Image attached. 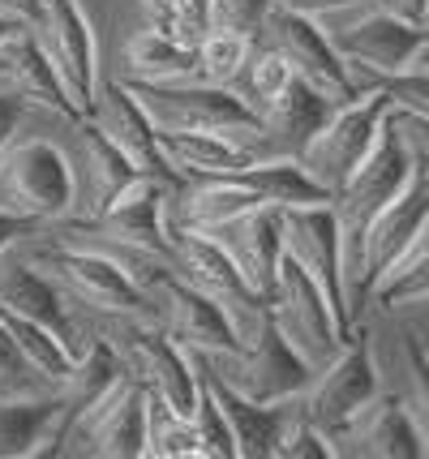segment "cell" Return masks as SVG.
Wrapping results in <instances>:
<instances>
[{
	"label": "cell",
	"mask_w": 429,
	"mask_h": 459,
	"mask_svg": "<svg viewBox=\"0 0 429 459\" xmlns=\"http://www.w3.org/2000/svg\"><path fill=\"white\" fill-rule=\"evenodd\" d=\"M327 30L330 48L344 56L347 74L361 91L382 86L390 74H404L416 56V48L425 43V26L390 13L382 0H361V4H347L339 13L318 22Z\"/></svg>",
	"instance_id": "cell-1"
},
{
	"label": "cell",
	"mask_w": 429,
	"mask_h": 459,
	"mask_svg": "<svg viewBox=\"0 0 429 459\" xmlns=\"http://www.w3.org/2000/svg\"><path fill=\"white\" fill-rule=\"evenodd\" d=\"M0 206L39 228L78 215V172L52 138H13L0 146Z\"/></svg>",
	"instance_id": "cell-2"
},
{
	"label": "cell",
	"mask_w": 429,
	"mask_h": 459,
	"mask_svg": "<svg viewBox=\"0 0 429 459\" xmlns=\"http://www.w3.org/2000/svg\"><path fill=\"white\" fill-rule=\"evenodd\" d=\"M90 331L112 343V352H116L129 378L142 382L146 391L159 395L167 408L193 417V403H198L193 352H184L181 343L167 340L155 326V318H146V314H99V322Z\"/></svg>",
	"instance_id": "cell-3"
},
{
	"label": "cell",
	"mask_w": 429,
	"mask_h": 459,
	"mask_svg": "<svg viewBox=\"0 0 429 459\" xmlns=\"http://www.w3.org/2000/svg\"><path fill=\"white\" fill-rule=\"evenodd\" d=\"M18 245H21V258L30 262L69 305H82L90 314H146V318H150V300H146L142 288H133V283L124 280L103 254H95V249L56 240L52 232H47V237H35V232H30V237H21Z\"/></svg>",
	"instance_id": "cell-4"
},
{
	"label": "cell",
	"mask_w": 429,
	"mask_h": 459,
	"mask_svg": "<svg viewBox=\"0 0 429 459\" xmlns=\"http://www.w3.org/2000/svg\"><path fill=\"white\" fill-rule=\"evenodd\" d=\"M206 365H210V374L219 382H227L232 391H241L245 400H258V403L296 400L309 386V374H313L309 360L287 343V335L279 331V322L270 318V309L262 314V322L253 326V335H249L241 348L210 352Z\"/></svg>",
	"instance_id": "cell-5"
},
{
	"label": "cell",
	"mask_w": 429,
	"mask_h": 459,
	"mask_svg": "<svg viewBox=\"0 0 429 459\" xmlns=\"http://www.w3.org/2000/svg\"><path fill=\"white\" fill-rule=\"evenodd\" d=\"M387 112H390L387 91L373 86V91L356 95V100L335 103L330 117L322 120V129L309 138L301 163H305V172L327 189L330 198H335L347 180H352V172L369 160L373 142H378L382 125H387Z\"/></svg>",
	"instance_id": "cell-6"
},
{
	"label": "cell",
	"mask_w": 429,
	"mask_h": 459,
	"mask_svg": "<svg viewBox=\"0 0 429 459\" xmlns=\"http://www.w3.org/2000/svg\"><path fill=\"white\" fill-rule=\"evenodd\" d=\"M378 360H373V343H369L365 326H352L347 331L344 348L318 365L309 374V386L296 395V408L301 417L313 420L322 434H335L344 420H352L361 408H365L373 395H378Z\"/></svg>",
	"instance_id": "cell-7"
},
{
	"label": "cell",
	"mask_w": 429,
	"mask_h": 459,
	"mask_svg": "<svg viewBox=\"0 0 429 459\" xmlns=\"http://www.w3.org/2000/svg\"><path fill=\"white\" fill-rule=\"evenodd\" d=\"M266 309L270 318L279 322V331L287 335V343L309 360V369L327 365L347 340L344 318L335 314V305L327 300V292L309 280L296 262L279 258V271H275V288L266 297Z\"/></svg>",
	"instance_id": "cell-8"
},
{
	"label": "cell",
	"mask_w": 429,
	"mask_h": 459,
	"mask_svg": "<svg viewBox=\"0 0 429 459\" xmlns=\"http://www.w3.org/2000/svg\"><path fill=\"white\" fill-rule=\"evenodd\" d=\"M142 446H146V386L133 382L129 374L112 382L64 434V455L142 459Z\"/></svg>",
	"instance_id": "cell-9"
},
{
	"label": "cell",
	"mask_w": 429,
	"mask_h": 459,
	"mask_svg": "<svg viewBox=\"0 0 429 459\" xmlns=\"http://www.w3.org/2000/svg\"><path fill=\"white\" fill-rule=\"evenodd\" d=\"M167 237H172V271L184 283H193L198 292H206L210 300H219L227 309V318L236 322L241 343H245L266 314V297H258L249 288L245 275L236 271V262L227 258L206 232H167Z\"/></svg>",
	"instance_id": "cell-10"
},
{
	"label": "cell",
	"mask_w": 429,
	"mask_h": 459,
	"mask_svg": "<svg viewBox=\"0 0 429 459\" xmlns=\"http://www.w3.org/2000/svg\"><path fill=\"white\" fill-rule=\"evenodd\" d=\"M150 318L164 331L172 343H181L184 352H232L241 348V331L236 322L227 318V309L219 300H210L206 292H198L193 283H184L176 271H167L164 280L155 283L150 292Z\"/></svg>",
	"instance_id": "cell-11"
},
{
	"label": "cell",
	"mask_w": 429,
	"mask_h": 459,
	"mask_svg": "<svg viewBox=\"0 0 429 459\" xmlns=\"http://www.w3.org/2000/svg\"><path fill=\"white\" fill-rule=\"evenodd\" d=\"M258 39L270 43V48L292 65V74H296L301 82H309L313 91H322L330 103H347V100H356V95H365V91L352 82L344 56L330 48L327 30H322L313 18L287 13V9L275 4V9L266 13Z\"/></svg>",
	"instance_id": "cell-12"
},
{
	"label": "cell",
	"mask_w": 429,
	"mask_h": 459,
	"mask_svg": "<svg viewBox=\"0 0 429 459\" xmlns=\"http://www.w3.org/2000/svg\"><path fill=\"white\" fill-rule=\"evenodd\" d=\"M43 22L35 26L39 30L47 56L61 74L69 100L78 108V117L86 120L90 112V100H95V86H99L103 69H99V39H95V26L86 18L82 0H43Z\"/></svg>",
	"instance_id": "cell-13"
},
{
	"label": "cell",
	"mask_w": 429,
	"mask_h": 459,
	"mask_svg": "<svg viewBox=\"0 0 429 459\" xmlns=\"http://www.w3.org/2000/svg\"><path fill=\"white\" fill-rule=\"evenodd\" d=\"M284 254L309 280L318 283L327 300L335 305V314L347 318V292H344V254H339V223H335V206L330 202H313V206H287L284 211Z\"/></svg>",
	"instance_id": "cell-14"
},
{
	"label": "cell",
	"mask_w": 429,
	"mask_h": 459,
	"mask_svg": "<svg viewBox=\"0 0 429 459\" xmlns=\"http://www.w3.org/2000/svg\"><path fill=\"white\" fill-rule=\"evenodd\" d=\"M129 91L138 95L146 117L155 120V129H210V134H227L236 125L258 120L227 86H210V82H176V86L129 82Z\"/></svg>",
	"instance_id": "cell-15"
},
{
	"label": "cell",
	"mask_w": 429,
	"mask_h": 459,
	"mask_svg": "<svg viewBox=\"0 0 429 459\" xmlns=\"http://www.w3.org/2000/svg\"><path fill=\"white\" fill-rule=\"evenodd\" d=\"M0 95H13L26 108H43V112H56V117L73 120L78 125V108L64 91L56 65L43 48L39 30L30 26H9L0 35Z\"/></svg>",
	"instance_id": "cell-16"
},
{
	"label": "cell",
	"mask_w": 429,
	"mask_h": 459,
	"mask_svg": "<svg viewBox=\"0 0 429 459\" xmlns=\"http://www.w3.org/2000/svg\"><path fill=\"white\" fill-rule=\"evenodd\" d=\"M86 120H90V125H95V129H99L107 142H116L124 155L133 160V168H138V172H146V177H155V180H164L167 189H172V185H181V180L172 177V168L164 163V155H159L155 120L146 117V108L138 103V95L129 91V82H121V78H99Z\"/></svg>",
	"instance_id": "cell-17"
},
{
	"label": "cell",
	"mask_w": 429,
	"mask_h": 459,
	"mask_svg": "<svg viewBox=\"0 0 429 459\" xmlns=\"http://www.w3.org/2000/svg\"><path fill=\"white\" fill-rule=\"evenodd\" d=\"M206 237L236 262V271L245 275V283L258 297H270L275 271H279V258H284V211L279 206L258 202V206L232 215L219 228H210Z\"/></svg>",
	"instance_id": "cell-18"
},
{
	"label": "cell",
	"mask_w": 429,
	"mask_h": 459,
	"mask_svg": "<svg viewBox=\"0 0 429 459\" xmlns=\"http://www.w3.org/2000/svg\"><path fill=\"white\" fill-rule=\"evenodd\" d=\"M335 455H361V459H425L421 434L412 425L408 408L399 395H373V400L356 412L352 420H344L335 434Z\"/></svg>",
	"instance_id": "cell-19"
},
{
	"label": "cell",
	"mask_w": 429,
	"mask_h": 459,
	"mask_svg": "<svg viewBox=\"0 0 429 459\" xmlns=\"http://www.w3.org/2000/svg\"><path fill=\"white\" fill-rule=\"evenodd\" d=\"M193 369H198V378L206 382V391L219 403V417H224L227 434H232L236 459H275V446H279L287 420L296 412V400H287V403L245 400L241 391H232L227 382H219L210 374V365H206L202 352H193Z\"/></svg>",
	"instance_id": "cell-20"
},
{
	"label": "cell",
	"mask_w": 429,
	"mask_h": 459,
	"mask_svg": "<svg viewBox=\"0 0 429 459\" xmlns=\"http://www.w3.org/2000/svg\"><path fill=\"white\" fill-rule=\"evenodd\" d=\"M429 223V177L416 172L408 180V189L399 198L390 202L387 211L378 220L369 223V237H365V283L373 292V283L390 275L399 262L412 254V245L421 240Z\"/></svg>",
	"instance_id": "cell-21"
},
{
	"label": "cell",
	"mask_w": 429,
	"mask_h": 459,
	"mask_svg": "<svg viewBox=\"0 0 429 459\" xmlns=\"http://www.w3.org/2000/svg\"><path fill=\"white\" fill-rule=\"evenodd\" d=\"M73 172H78V220H99L133 180L146 177V172L133 168V160L116 142L103 138L90 120H78V163H73Z\"/></svg>",
	"instance_id": "cell-22"
},
{
	"label": "cell",
	"mask_w": 429,
	"mask_h": 459,
	"mask_svg": "<svg viewBox=\"0 0 429 459\" xmlns=\"http://www.w3.org/2000/svg\"><path fill=\"white\" fill-rule=\"evenodd\" d=\"M258 202L262 198L241 177H198L181 180L172 185V194H164V220L167 232H210Z\"/></svg>",
	"instance_id": "cell-23"
},
{
	"label": "cell",
	"mask_w": 429,
	"mask_h": 459,
	"mask_svg": "<svg viewBox=\"0 0 429 459\" xmlns=\"http://www.w3.org/2000/svg\"><path fill=\"white\" fill-rule=\"evenodd\" d=\"M0 309L43 322L47 331H56V335L69 343L73 357H78L82 343L90 340V331H82V326L73 322V314H69V300L43 280L26 258H4V254H0Z\"/></svg>",
	"instance_id": "cell-24"
},
{
	"label": "cell",
	"mask_w": 429,
	"mask_h": 459,
	"mask_svg": "<svg viewBox=\"0 0 429 459\" xmlns=\"http://www.w3.org/2000/svg\"><path fill=\"white\" fill-rule=\"evenodd\" d=\"M335 103L313 91L309 82L292 78L279 91V100L266 108L258 125H262V142H266V155H284V160H301L305 155L309 138L322 129V120L330 117Z\"/></svg>",
	"instance_id": "cell-25"
},
{
	"label": "cell",
	"mask_w": 429,
	"mask_h": 459,
	"mask_svg": "<svg viewBox=\"0 0 429 459\" xmlns=\"http://www.w3.org/2000/svg\"><path fill=\"white\" fill-rule=\"evenodd\" d=\"M64 455L61 400H0V459H52Z\"/></svg>",
	"instance_id": "cell-26"
},
{
	"label": "cell",
	"mask_w": 429,
	"mask_h": 459,
	"mask_svg": "<svg viewBox=\"0 0 429 459\" xmlns=\"http://www.w3.org/2000/svg\"><path fill=\"white\" fill-rule=\"evenodd\" d=\"M155 138H159V155L176 180L236 177L253 163L232 138L210 134V129H155Z\"/></svg>",
	"instance_id": "cell-27"
},
{
	"label": "cell",
	"mask_w": 429,
	"mask_h": 459,
	"mask_svg": "<svg viewBox=\"0 0 429 459\" xmlns=\"http://www.w3.org/2000/svg\"><path fill=\"white\" fill-rule=\"evenodd\" d=\"M164 194H167L164 180L138 177L121 198L103 211L99 220H90V223H99L103 232L133 240V245L172 254V237H167V220H164Z\"/></svg>",
	"instance_id": "cell-28"
},
{
	"label": "cell",
	"mask_w": 429,
	"mask_h": 459,
	"mask_svg": "<svg viewBox=\"0 0 429 459\" xmlns=\"http://www.w3.org/2000/svg\"><path fill=\"white\" fill-rule=\"evenodd\" d=\"M121 374L124 369H121V360H116V352H112V343L90 331V340L82 343V352L73 357L69 374H64L61 386H56V400H61V434H69V425L82 417L86 408L99 400Z\"/></svg>",
	"instance_id": "cell-29"
},
{
	"label": "cell",
	"mask_w": 429,
	"mask_h": 459,
	"mask_svg": "<svg viewBox=\"0 0 429 459\" xmlns=\"http://www.w3.org/2000/svg\"><path fill=\"white\" fill-rule=\"evenodd\" d=\"M124 82H142V86H176V82H198V56L193 48L159 35L155 26L138 30L124 43Z\"/></svg>",
	"instance_id": "cell-30"
},
{
	"label": "cell",
	"mask_w": 429,
	"mask_h": 459,
	"mask_svg": "<svg viewBox=\"0 0 429 459\" xmlns=\"http://www.w3.org/2000/svg\"><path fill=\"white\" fill-rule=\"evenodd\" d=\"M249 189L258 194L270 206H313V202H330V194L318 185V180L305 172L301 160H284V155H266V160H253L245 172H236Z\"/></svg>",
	"instance_id": "cell-31"
},
{
	"label": "cell",
	"mask_w": 429,
	"mask_h": 459,
	"mask_svg": "<svg viewBox=\"0 0 429 459\" xmlns=\"http://www.w3.org/2000/svg\"><path fill=\"white\" fill-rule=\"evenodd\" d=\"M296 78L292 74V65H287L270 43H262V39H253V48H249V56H245V65H241V74L232 78V95L245 103L253 117H262L270 103L279 100V91H284L287 82Z\"/></svg>",
	"instance_id": "cell-32"
},
{
	"label": "cell",
	"mask_w": 429,
	"mask_h": 459,
	"mask_svg": "<svg viewBox=\"0 0 429 459\" xmlns=\"http://www.w3.org/2000/svg\"><path fill=\"white\" fill-rule=\"evenodd\" d=\"M146 459H202L198 446V425L176 408H167L159 395L146 391Z\"/></svg>",
	"instance_id": "cell-33"
},
{
	"label": "cell",
	"mask_w": 429,
	"mask_h": 459,
	"mask_svg": "<svg viewBox=\"0 0 429 459\" xmlns=\"http://www.w3.org/2000/svg\"><path fill=\"white\" fill-rule=\"evenodd\" d=\"M142 13L146 26H155L159 35L184 43V48H198L206 30L215 26L210 0H142Z\"/></svg>",
	"instance_id": "cell-34"
},
{
	"label": "cell",
	"mask_w": 429,
	"mask_h": 459,
	"mask_svg": "<svg viewBox=\"0 0 429 459\" xmlns=\"http://www.w3.org/2000/svg\"><path fill=\"white\" fill-rule=\"evenodd\" d=\"M399 369H404L399 400L408 408L412 425L421 434V446H425V455H429V348L421 343L416 331H404V340H399Z\"/></svg>",
	"instance_id": "cell-35"
},
{
	"label": "cell",
	"mask_w": 429,
	"mask_h": 459,
	"mask_svg": "<svg viewBox=\"0 0 429 459\" xmlns=\"http://www.w3.org/2000/svg\"><path fill=\"white\" fill-rule=\"evenodd\" d=\"M253 39L241 35V30H227V26H210L206 39L193 48L198 56V82H210V86H232V78L241 74Z\"/></svg>",
	"instance_id": "cell-36"
},
{
	"label": "cell",
	"mask_w": 429,
	"mask_h": 459,
	"mask_svg": "<svg viewBox=\"0 0 429 459\" xmlns=\"http://www.w3.org/2000/svg\"><path fill=\"white\" fill-rule=\"evenodd\" d=\"M43 395H56V382L0 326V400H43Z\"/></svg>",
	"instance_id": "cell-37"
},
{
	"label": "cell",
	"mask_w": 429,
	"mask_h": 459,
	"mask_svg": "<svg viewBox=\"0 0 429 459\" xmlns=\"http://www.w3.org/2000/svg\"><path fill=\"white\" fill-rule=\"evenodd\" d=\"M369 300L382 305V309H399V305H412V300H429V249H412L390 275H382V280L373 283Z\"/></svg>",
	"instance_id": "cell-38"
},
{
	"label": "cell",
	"mask_w": 429,
	"mask_h": 459,
	"mask_svg": "<svg viewBox=\"0 0 429 459\" xmlns=\"http://www.w3.org/2000/svg\"><path fill=\"white\" fill-rule=\"evenodd\" d=\"M193 425H198V446H202V459H236V446H232V434H227L224 417H219V403L206 391V382L198 378V403H193Z\"/></svg>",
	"instance_id": "cell-39"
},
{
	"label": "cell",
	"mask_w": 429,
	"mask_h": 459,
	"mask_svg": "<svg viewBox=\"0 0 429 459\" xmlns=\"http://www.w3.org/2000/svg\"><path fill=\"white\" fill-rule=\"evenodd\" d=\"M330 455H335V442L313 420L301 417V408H296L292 420H287L284 438H279V446H275V459H330Z\"/></svg>",
	"instance_id": "cell-40"
},
{
	"label": "cell",
	"mask_w": 429,
	"mask_h": 459,
	"mask_svg": "<svg viewBox=\"0 0 429 459\" xmlns=\"http://www.w3.org/2000/svg\"><path fill=\"white\" fill-rule=\"evenodd\" d=\"M387 100L395 112H408V117L429 120V74L425 69H404V74H390L382 82Z\"/></svg>",
	"instance_id": "cell-41"
},
{
	"label": "cell",
	"mask_w": 429,
	"mask_h": 459,
	"mask_svg": "<svg viewBox=\"0 0 429 459\" xmlns=\"http://www.w3.org/2000/svg\"><path fill=\"white\" fill-rule=\"evenodd\" d=\"M270 9H275V0H210L215 26L241 30L249 39H258V30H262V22Z\"/></svg>",
	"instance_id": "cell-42"
},
{
	"label": "cell",
	"mask_w": 429,
	"mask_h": 459,
	"mask_svg": "<svg viewBox=\"0 0 429 459\" xmlns=\"http://www.w3.org/2000/svg\"><path fill=\"white\" fill-rule=\"evenodd\" d=\"M390 120H395L399 138H404V146H408L416 172H425V177H429V120L408 117V112H395V108H390Z\"/></svg>",
	"instance_id": "cell-43"
},
{
	"label": "cell",
	"mask_w": 429,
	"mask_h": 459,
	"mask_svg": "<svg viewBox=\"0 0 429 459\" xmlns=\"http://www.w3.org/2000/svg\"><path fill=\"white\" fill-rule=\"evenodd\" d=\"M43 9H47L43 0H0V22H4V26H30V30H35L43 22Z\"/></svg>",
	"instance_id": "cell-44"
},
{
	"label": "cell",
	"mask_w": 429,
	"mask_h": 459,
	"mask_svg": "<svg viewBox=\"0 0 429 459\" xmlns=\"http://www.w3.org/2000/svg\"><path fill=\"white\" fill-rule=\"evenodd\" d=\"M275 4L287 9V13H301V18L322 22V18H330V13L347 9V4H361V0H275Z\"/></svg>",
	"instance_id": "cell-45"
},
{
	"label": "cell",
	"mask_w": 429,
	"mask_h": 459,
	"mask_svg": "<svg viewBox=\"0 0 429 459\" xmlns=\"http://www.w3.org/2000/svg\"><path fill=\"white\" fill-rule=\"evenodd\" d=\"M30 232H39V223L35 220H21V215H13V211H4L0 206V254L4 249H13L21 237H30Z\"/></svg>",
	"instance_id": "cell-46"
},
{
	"label": "cell",
	"mask_w": 429,
	"mask_h": 459,
	"mask_svg": "<svg viewBox=\"0 0 429 459\" xmlns=\"http://www.w3.org/2000/svg\"><path fill=\"white\" fill-rule=\"evenodd\" d=\"M30 108L21 100H13V95H0V146L18 134V125H21V117H26Z\"/></svg>",
	"instance_id": "cell-47"
},
{
	"label": "cell",
	"mask_w": 429,
	"mask_h": 459,
	"mask_svg": "<svg viewBox=\"0 0 429 459\" xmlns=\"http://www.w3.org/2000/svg\"><path fill=\"white\" fill-rule=\"evenodd\" d=\"M382 4H387L390 13L416 22V26H425V18H429V0H382Z\"/></svg>",
	"instance_id": "cell-48"
},
{
	"label": "cell",
	"mask_w": 429,
	"mask_h": 459,
	"mask_svg": "<svg viewBox=\"0 0 429 459\" xmlns=\"http://www.w3.org/2000/svg\"><path fill=\"white\" fill-rule=\"evenodd\" d=\"M408 69H425V74H429V35H425V43L416 48V56H412Z\"/></svg>",
	"instance_id": "cell-49"
},
{
	"label": "cell",
	"mask_w": 429,
	"mask_h": 459,
	"mask_svg": "<svg viewBox=\"0 0 429 459\" xmlns=\"http://www.w3.org/2000/svg\"><path fill=\"white\" fill-rule=\"evenodd\" d=\"M412 249H429V223H425V232H421V240H416Z\"/></svg>",
	"instance_id": "cell-50"
},
{
	"label": "cell",
	"mask_w": 429,
	"mask_h": 459,
	"mask_svg": "<svg viewBox=\"0 0 429 459\" xmlns=\"http://www.w3.org/2000/svg\"><path fill=\"white\" fill-rule=\"evenodd\" d=\"M4 30H9V26H4V22H0V35H4Z\"/></svg>",
	"instance_id": "cell-51"
},
{
	"label": "cell",
	"mask_w": 429,
	"mask_h": 459,
	"mask_svg": "<svg viewBox=\"0 0 429 459\" xmlns=\"http://www.w3.org/2000/svg\"><path fill=\"white\" fill-rule=\"evenodd\" d=\"M425 30H429V18H425Z\"/></svg>",
	"instance_id": "cell-52"
}]
</instances>
